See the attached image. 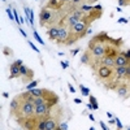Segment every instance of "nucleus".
<instances>
[{
    "label": "nucleus",
    "mask_w": 130,
    "mask_h": 130,
    "mask_svg": "<svg viewBox=\"0 0 130 130\" xmlns=\"http://www.w3.org/2000/svg\"><path fill=\"white\" fill-rule=\"evenodd\" d=\"M50 112H51V107L48 104L35 105V116H37L38 118H47V117H50Z\"/></svg>",
    "instance_id": "1"
},
{
    "label": "nucleus",
    "mask_w": 130,
    "mask_h": 130,
    "mask_svg": "<svg viewBox=\"0 0 130 130\" xmlns=\"http://www.w3.org/2000/svg\"><path fill=\"white\" fill-rule=\"evenodd\" d=\"M52 18V12L50 8H43L40 10V15H39V20H40V25L46 26L50 23V21Z\"/></svg>",
    "instance_id": "2"
},
{
    "label": "nucleus",
    "mask_w": 130,
    "mask_h": 130,
    "mask_svg": "<svg viewBox=\"0 0 130 130\" xmlns=\"http://www.w3.org/2000/svg\"><path fill=\"white\" fill-rule=\"evenodd\" d=\"M96 73L99 74V77L101 79H107V78H111L112 76H113V69L112 68H108V66H104V65H101L99 66V69L96 70Z\"/></svg>",
    "instance_id": "3"
},
{
    "label": "nucleus",
    "mask_w": 130,
    "mask_h": 130,
    "mask_svg": "<svg viewBox=\"0 0 130 130\" xmlns=\"http://www.w3.org/2000/svg\"><path fill=\"white\" fill-rule=\"evenodd\" d=\"M90 50H91V52H92V55L94 56H98V57H103V56L105 55V46L101 44V43L94 44Z\"/></svg>",
    "instance_id": "4"
},
{
    "label": "nucleus",
    "mask_w": 130,
    "mask_h": 130,
    "mask_svg": "<svg viewBox=\"0 0 130 130\" xmlns=\"http://www.w3.org/2000/svg\"><path fill=\"white\" fill-rule=\"evenodd\" d=\"M69 29H70V27H69ZM69 29L66 26H61L60 27V33H59V38H57V42H59V43H62V42H64V44H65L66 39H68L69 35H70Z\"/></svg>",
    "instance_id": "5"
},
{
    "label": "nucleus",
    "mask_w": 130,
    "mask_h": 130,
    "mask_svg": "<svg viewBox=\"0 0 130 130\" xmlns=\"http://www.w3.org/2000/svg\"><path fill=\"white\" fill-rule=\"evenodd\" d=\"M115 64H116V66H128L130 64V60H128L124 55L118 54L115 57Z\"/></svg>",
    "instance_id": "6"
},
{
    "label": "nucleus",
    "mask_w": 130,
    "mask_h": 130,
    "mask_svg": "<svg viewBox=\"0 0 130 130\" xmlns=\"http://www.w3.org/2000/svg\"><path fill=\"white\" fill-rule=\"evenodd\" d=\"M9 72H10V74H9V79H13V78H18V77L21 76V72H20V66H18V65H16L15 62H13V64L9 66Z\"/></svg>",
    "instance_id": "7"
},
{
    "label": "nucleus",
    "mask_w": 130,
    "mask_h": 130,
    "mask_svg": "<svg viewBox=\"0 0 130 130\" xmlns=\"http://www.w3.org/2000/svg\"><path fill=\"white\" fill-rule=\"evenodd\" d=\"M59 33H60V27H57V26H52L47 31V34H48V37H50L51 40H57Z\"/></svg>",
    "instance_id": "8"
},
{
    "label": "nucleus",
    "mask_w": 130,
    "mask_h": 130,
    "mask_svg": "<svg viewBox=\"0 0 130 130\" xmlns=\"http://www.w3.org/2000/svg\"><path fill=\"white\" fill-rule=\"evenodd\" d=\"M101 65L115 69V66H116V64H115V57H111V56H103V57H101Z\"/></svg>",
    "instance_id": "9"
},
{
    "label": "nucleus",
    "mask_w": 130,
    "mask_h": 130,
    "mask_svg": "<svg viewBox=\"0 0 130 130\" xmlns=\"http://www.w3.org/2000/svg\"><path fill=\"white\" fill-rule=\"evenodd\" d=\"M62 4H64V1H61V0H50L47 4V8L54 9V10H60Z\"/></svg>",
    "instance_id": "10"
},
{
    "label": "nucleus",
    "mask_w": 130,
    "mask_h": 130,
    "mask_svg": "<svg viewBox=\"0 0 130 130\" xmlns=\"http://www.w3.org/2000/svg\"><path fill=\"white\" fill-rule=\"evenodd\" d=\"M46 122H47V128H46V130H60V125H59L54 118L48 117L47 120H46Z\"/></svg>",
    "instance_id": "11"
},
{
    "label": "nucleus",
    "mask_w": 130,
    "mask_h": 130,
    "mask_svg": "<svg viewBox=\"0 0 130 130\" xmlns=\"http://www.w3.org/2000/svg\"><path fill=\"white\" fill-rule=\"evenodd\" d=\"M116 91H117V94L121 98L126 99V98H128V94H129V87L126 85H121V86H118L117 89H116Z\"/></svg>",
    "instance_id": "12"
},
{
    "label": "nucleus",
    "mask_w": 130,
    "mask_h": 130,
    "mask_svg": "<svg viewBox=\"0 0 130 130\" xmlns=\"http://www.w3.org/2000/svg\"><path fill=\"white\" fill-rule=\"evenodd\" d=\"M115 74L117 76V78L126 77V66H115Z\"/></svg>",
    "instance_id": "13"
},
{
    "label": "nucleus",
    "mask_w": 130,
    "mask_h": 130,
    "mask_svg": "<svg viewBox=\"0 0 130 130\" xmlns=\"http://www.w3.org/2000/svg\"><path fill=\"white\" fill-rule=\"evenodd\" d=\"M79 21H81L79 18H77V17H74L73 15H72V16H69V17H68V26L70 27V29H72V27L74 26L76 23H78Z\"/></svg>",
    "instance_id": "14"
},
{
    "label": "nucleus",
    "mask_w": 130,
    "mask_h": 130,
    "mask_svg": "<svg viewBox=\"0 0 130 130\" xmlns=\"http://www.w3.org/2000/svg\"><path fill=\"white\" fill-rule=\"evenodd\" d=\"M81 61H82V64H90V54H89V50H87L86 54L82 55V57H81Z\"/></svg>",
    "instance_id": "15"
},
{
    "label": "nucleus",
    "mask_w": 130,
    "mask_h": 130,
    "mask_svg": "<svg viewBox=\"0 0 130 130\" xmlns=\"http://www.w3.org/2000/svg\"><path fill=\"white\" fill-rule=\"evenodd\" d=\"M89 100H90V103L92 104V108H94V109H99V104H98V100H96L92 95H89Z\"/></svg>",
    "instance_id": "16"
},
{
    "label": "nucleus",
    "mask_w": 130,
    "mask_h": 130,
    "mask_svg": "<svg viewBox=\"0 0 130 130\" xmlns=\"http://www.w3.org/2000/svg\"><path fill=\"white\" fill-rule=\"evenodd\" d=\"M79 89H81V92H82L83 96H89L90 95V89H87L83 85H79Z\"/></svg>",
    "instance_id": "17"
},
{
    "label": "nucleus",
    "mask_w": 130,
    "mask_h": 130,
    "mask_svg": "<svg viewBox=\"0 0 130 130\" xmlns=\"http://www.w3.org/2000/svg\"><path fill=\"white\" fill-rule=\"evenodd\" d=\"M20 72H21V76H26L27 73L30 72V69L27 68L26 65H21V66H20Z\"/></svg>",
    "instance_id": "18"
},
{
    "label": "nucleus",
    "mask_w": 130,
    "mask_h": 130,
    "mask_svg": "<svg viewBox=\"0 0 130 130\" xmlns=\"http://www.w3.org/2000/svg\"><path fill=\"white\" fill-rule=\"evenodd\" d=\"M37 85H38V81H31L29 85L26 86V90H31V89H34V87H37Z\"/></svg>",
    "instance_id": "19"
},
{
    "label": "nucleus",
    "mask_w": 130,
    "mask_h": 130,
    "mask_svg": "<svg viewBox=\"0 0 130 130\" xmlns=\"http://www.w3.org/2000/svg\"><path fill=\"white\" fill-rule=\"evenodd\" d=\"M33 35H34V38H35V39H37L38 42H39L40 44H44V42H43V39H42V38L39 37V34H38L37 31H34V33H33Z\"/></svg>",
    "instance_id": "20"
},
{
    "label": "nucleus",
    "mask_w": 130,
    "mask_h": 130,
    "mask_svg": "<svg viewBox=\"0 0 130 130\" xmlns=\"http://www.w3.org/2000/svg\"><path fill=\"white\" fill-rule=\"evenodd\" d=\"M3 54H4L5 56H10V55H12V48L4 47V50H3Z\"/></svg>",
    "instance_id": "21"
},
{
    "label": "nucleus",
    "mask_w": 130,
    "mask_h": 130,
    "mask_svg": "<svg viewBox=\"0 0 130 130\" xmlns=\"http://www.w3.org/2000/svg\"><path fill=\"white\" fill-rule=\"evenodd\" d=\"M25 20H29L30 21V9L25 7Z\"/></svg>",
    "instance_id": "22"
},
{
    "label": "nucleus",
    "mask_w": 130,
    "mask_h": 130,
    "mask_svg": "<svg viewBox=\"0 0 130 130\" xmlns=\"http://www.w3.org/2000/svg\"><path fill=\"white\" fill-rule=\"evenodd\" d=\"M5 12H7V15H8V17L10 20H13V17H15V15H13V12H12V9H5Z\"/></svg>",
    "instance_id": "23"
},
{
    "label": "nucleus",
    "mask_w": 130,
    "mask_h": 130,
    "mask_svg": "<svg viewBox=\"0 0 130 130\" xmlns=\"http://www.w3.org/2000/svg\"><path fill=\"white\" fill-rule=\"evenodd\" d=\"M116 126H117V129H122V128H124V125H122V122L120 121V118H116Z\"/></svg>",
    "instance_id": "24"
},
{
    "label": "nucleus",
    "mask_w": 130,
    "mask_h": 130,
    "mask_svg": "<svg viewBox=\"0 0 130 130\" xmlns=\"http://www.w3.org/2000/svg\"><path fill=\"white\" fill-rule=\"evenodd\" d=\"M120 54H121V55H124L125 57L128 59V60H130V50H128V51H125V52H121V51H120Z\"/></svg>",
    "instance_id": "25"
},
{
    "label": "nucleus",
    "mask_w": 130,
    "mask_h": 130,
    "mask_svg": "<svg viewBox=\"0 0 130 130\" xmlns=\"http://www.w3.org/2000/svg\"><path fill=\"white\" fill-rule=\"evenodd\" d=\"M60 64H61V68L62 69H68V66H69V64L66 61H60Z\"/></svg>",
    "instance_id": "26"
},
{
    "label": "nucleus",
    "mask_w": 130,
    "mask_h": 130,
    "mask_svg": "<svg viewBox=\"0 0 130 130\" xmlns=\"http://www.w3.org/2000/svg\"><path fill=\"white\" fill-rule=\"evenodd\" d=\"M60 129L61 130H66V129H68V124H66V122H62V124H60Z\"/></svg>",
    "instance_id": "27"
},
{
    "label": "nucleus",
    "mask_w": 130,
    "mask_h": 130,
    "mask_svg": "<svg viewBox=\"0 0 130 130\" xmlns=\"http://www.w3.org/2000/svg\"><path fill=\"white\" fill-rule=\"evenodd\" d=\"M29 46H30V47H31V48H33V50H34L35 52H37V54H38V52H40V51H39V50H38V48H37V47H35V46H34L33 43H31V42H29Z\"/></svg>",
    "instance_id": "28"
},
{
    "label": "nucleus",
    "mask_w": 130,
    "mask_h": 130,
    "mask_svg": "<svg viewBox=\"0 0 130 130\" xmlns=\"http://www.w3.org/2000/svg\"><path fill=\"white\" fill-rule=\"evenodd\" d=\"M118 23H128V20L121 17V18H118Z\"/></svg>",
    "instance_id": "29"
},
{
    "label": "nucleus",
    "mask_w": 130,
    "mask_h": 130,
    "mask_svg": "<svg viewBox=\"0 0 130 130\" xmlns=\"http://www.w3.org/2000/svg\"><path fill=\"white\" fill-rule=\"evenodd\" d=\"M128 3L125 1V0H118V7H122V5H126Z\"/></svg>",
    "instance_id": "30"
},
{
    "label": "nucleus",
    "mask_w": 130,
    "mask_h": 130,
    "mask_svg": "<svg viewBox=\"0 0 130 130\" xmlns=\"http://www.w3.org/2000/svg\"><path fill=\"white\" fill-rule=\"evenodd\" d=\"M68 87H69V91H70V92H76L74 87H73L72 85H70V83H68Z\"/></svg>",
    "instance_id": "31"
},
{
    "label": "nucleus",
    "mask_w": 130,
    "mask_h": 130,
    "mask_svg": "<svg viewBox=\"0 0 130 130\" xmlns=\"http://www.w3.org/2000/svg\"><path fill=\"white\" fill-rule=\"evenodd\" d=\"M15 64H16V65H18V66H21V65H23V61H22V60H16V61H15Z\"/></svg>",
    "instance_id": "32"
},
{
    "label": "nucleus",
    "mask_w": 130,
    "mask_h": 130,
    "mask_svg": "<svg viewBox=\"0 0 130 130\" xmlns=\"http://www.w3.org/2000/svg\"><path fill=\"white\" fill-rule=\"evenodd\" d=\"M100 125H101V129H103V130H108V128H107V125H105V124H104L103 121H100Z\"/></svg>",
    "instance_id": "33"
},
{
    "label": "nucleus",
    "mask_w": 130,
    "mask_h": 130,
    "mask_svg": "<svg viewBox=\"0 0 130 130\" xmlns=\"http://www.w3.org/2000/svg\"><path fill=\"white\" fill-rule=\"evenodd\" d=\"M78 52H79V50H78V48H76V50H73V51H72V56H76L77 54H78Z\"/></svg>",
    "instance_id": "34"
},
{
    "label": "nucleus",
    "mask_w": 130,
    "mask_h": 130,
    "mask_svg": "<svg viewBox=\"0 0 130 130\" xmlns=\"http://www.w3.org/2000/svg\"><path fill=\"white\" fill-rule=\"evenodd\" d=\"M74 103H76V104H81V103H82V100L78 99V98H76V99H74Z\"/></svg>",
    "instance_id": "35"
},
{
    "label": "nucleus",
    "mask_w": 130,
    "mask_h": 130,
    "mask_svg": "<svg viewBox=\"0 0 130 130\" xmlns=\"http://www.w3.org/2000/svg\"><path fill=\"white\" fill-rule=\"evenodd\" d=\"M18 31H20V33H21V34H22V37H25V38H27V37H26V33H25V31H23L22 29H20Z\"/></svg>",
    "instance_id": "36"
},
{
    "label": "nucleus",
    "mask_w": 130,
    "mask_h": 130,
    "mask_svg": "<svg viewBox=\"0 0 130 130\" xmlns=\"http://www.w3.org/2000/svg\"><path fill=\"white\" fill-rule=\"evenodd\" d=\"M107 117H108V118H112V117H113V113H111V112H107Z\"/></svg>",
    "instance_id": "37"
},
{
    "label": "nucleus",
    "mask_w": 130,
    "mask_h": 130,
    "mask_svg": "<svg viewBox=\"0 0 130 130\" xmlns=\"http://www.w3.org/2000/svg\"><path fill=\"white\" fill-rule=\"evenodd\" d=\"M87 108H89V109H94V108H92V104H91V103H87Z\"/></svg>",
    "instance_id": "38"
},
{
    "label": "nucleus",
    "mask_w": 130,
    "mask_h": 130,
    "mask_svg": "<svg viewBox=\"0 0 130 130\" xmlns=\"http://www.w3.org/2000/svg\"><path fill=\"white\" fill-rule=\"evenodd\" d=\"M72 1H73V3H74V4H79V3H81V1H82V0H72Z\"/></svg>",
    "instance_id": "39"
},
{
    "label": "nucleus",
    "mask_w": 130,
    "mask_h": 130,
    "mask_svg": "<svg viewBox=\"0 0 130 130\" xmlns=\"http://www.w3.org/2000/svg\"><path fill=\"white\" fill-rule=\"evenodd\" d=\"M91 33H92V30H91V29H90V27H89V29H87V30H86V34H91Z\"/></svg>",
    "instance_id": "40"
},
{
    "label": "nucleus",
    "mask_w": 130,
    "mask_h": 130,
    "mask_svg": "<svg viewBox=\"0 0 130 130\" xmlns=\"http://www.w3.org/2000/svg\"><path fill=\"white\" fill-rule=\"evenodd\" d=\"M89 117H90V120H91V121H95V118H94V116H92V115H89Z\"/></svg>",
    "instance_id": "41"
},
{
    "label": "nucleus",
    "mask_w": 130,
    "mask_h": 130,
    "mask_svg": "<svg viewBox=\"0 0 130 130\" xmlns=\"http://www.w3.org/2000/svg\"><path fill=\"white\" fill-rule=\"evenodd\" d=\"M1 95H3V98H8V92H3Z\"/></svg>",
    "instance_id": "42"
},
{
    "label": "nucleus",
    "mask_w": 130,
    "mask_h": 130,
    "mask_svg": "<svg viewBox=\"0 0 130 130\" xmlns=\"http://www.w3.org/2000/svg\"><path fill=\"white\" fill-rule=\"evenodd\" d=\"M116 10H117V12H122V9H121V7H117V8H116Z\"/></svg>",
    "instance_id": "43"
},
{
    "label": "nucleus",
    "mask_w": 130,
    "mask_h": 130,
    "mask_svg": "<svg viewBox=\"0 0 130 130\" xmlns=\"http://www.w3.org/2000/svg\"><path fill=\"white\" fill-rule=\"evenodd\" d=\"M61 1H64V3H68V1H72V0H61Z\"/></svg>",
    "instance_id": "44"
},
{
    "label": "nucleus",
    "mask_w": 130,
    "mask_h": 130,
    "mask_svg": "<svg viewBox=\"0 0 130 130\" xmlns=\"http://www.w3.org/2000/svg\"><path fill=\"white\" fill-rule=\"evenodd\" d=\"M1 1H7V0H1Z\"/></svg>",
    "instance_id": "45"
},
{
    "label": "nucleus",
    "mask_w": 130,
    "mask_h": 130,
    "mask_svg": "<svg viewBox=\"0 0 130 130\" xmlns=\"http://www.w3.org/2000/svg\"><path fill=\"white\" fill-rule=\"evenodd\" d=\"M129 130H130V128H129Z\"/></svg>",
    "instance_id": "46"
}]
</instances>
